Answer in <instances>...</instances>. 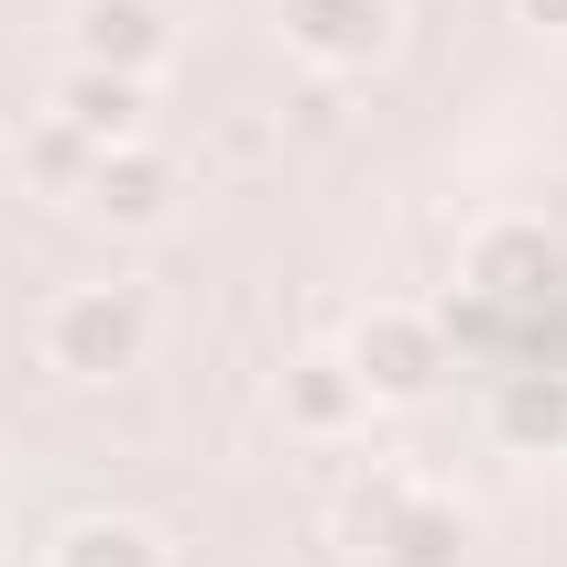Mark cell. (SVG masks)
<instances>
[{"mask_svg":"<svg viewBox=\"0 0 567 567\" xmlns=\"http://www.w3.org/2000/svg\"><path fill=\"white\" fill-rule=\"evenodd\" d=\"M33 360L55 371V382H121L153 360V295L132 274H99V284H66V295H44V317H33Z\"/></svg>","mask_w":567,"mask_h":567,"instance_id":"obj_1","label":"cell"},{"mask_svg":"<svg viewBox=\"0 0 567 567\" xmlns=\"http://www.w3.org/2000/svg\"><path fill=\"white\" fill-rule=\"evenodd\" d=\"M350 524H360L371 567H470V513L447 492H425V481H404V470H382L350 502Z\"/></svg>","mask_w":567,"mask_h":567,"instance_id":"obj_2","label":"cell"},{"mask_svg":"<svg viewBox=\"0 0 567 567\" xmlns=\"http://www.w3.org/2000/svg\"><path fill=\"white\" fill-rule=\"evenodd\" d=\"M339 360L360 371V393L371 404H425L436 393V371H447V328L425 317V306H360Z\"/></svg>","mask_w":567,"mask_h":567,"instance_id":"obj_3","label":"cell"},{"mask_svg":"<svg viewBox=\"0 0 567 567\" xmlns=\"http://www.w3.org/2000/svg\"><path fill=\"white\" fill-rule=\"evenodd\" d=\"M274 33H284V55L317 76H371L404 22H393V0H274Z\"/></svg>","mask_w":567,"mask_h":567,"instance_id":"obj_4","label":"cell"},{"mask_svg":"<svg viewBox=\"0 0 567 567\" xmlns=\"http://www.w3.org/2000/svg\"><path fill=\"white\" fill-rule=\"evenodd\" d=\"M66 66L164 76L175 66V11H164V0H76L66 11Z\"/></svg>","mask_w":567,"mask_h":567,"instance_id":"obj_5","label":"cell"},{"mask_svg":"<svg viewBox=\"0 0 567 567\" xmlns=\"http://www.w3.org/2000/svg\"><path fill=\"white\" fill-rule=\"evenodd\" d=\"M274 415H284V436H306V447H350L360 425H371V393H360V371L339 350H295L274 371Z\"/></svg>","mask_w":567,"mask_h":567,"instance_id":"obj_6","label":"cell"},{"mask_svg":"<svg viewBox=\"0 0 567 567\" xmlns=\"http://www.w3.org/2000/svg\"><path fill=\"white\" fill-rule=\"evenodd\" d=\"M175 164H164V142H121V153H87V175H76V208L99 218V229H164L175 218Z\"/></svg>","mask_w":567,"mask_h":567,"instance_id":"obj_7","label":"cell"},{"mask_svg":"<svg viewBox=\"0 0 567 567\" xmlns=\"http://www.w3.org/2000/svg\"><path fill=\"white\" fill-rule=\"evenodd\" d=\"M44 121H66L87 153H121V142H153V76H110V66H66L44 87Z\"/></svg>","mask_w":567,"mask_h":567,"instance_id":"obj_8","label":"cell"},{"mask_svg":"<svg viewBox=\"0 0 567 567\" xmlns=\"http://www.w3.org/2000/svg\"><path fill=\"white\" fill-rule=\"evenodd\" d=\"M44 567H175V546L142 513H76V524H55Z\"/></svg>","mask_w":567,"mask_h":567,"instance_id":"obj_9","label":"cell"},{"mask_svg":"<svg viewBox=\"0 0 567 567\" xmlns=\"http://www.w3.org/2000/svg\"><path fill=\"white\" fill-rule=\"evenodd\" d=\"M524 274H546V240H535V229H492V240L470 251V284H481V295H524Z\"/></svg>","mask_w":567,"mask_h":567,"instance_id":"obj_10","label":"cell"},{"mask_svg":"<svg viewBox=\"0 0 567 567\" xmlns=\"http://www.w3.org/2000/svg\"><path fill=\"white\" fill-rule=\"evenodd\" d=\"M502 436L513 447H567V393L557 382H513L502 393Z\"/></svg>","mask_w":567,"mask_h":567,"instance_id":"obj_11","label":"cell"},{"mask_svg":"<svg viewBox=\"0 0 567 567\" xmlns=\"http://www.w3.org/2000/svg\"><path fill=\"white\" fill-rule=\"evenodd\" d=\"M513 11H524L535 33H567V0H513Z\"/></svg>","mask_w":567,"mask_h":567,"instance_id":"obj_12","label":"cell"},{"mask_svg":"<svg viewBox=\"0 0 567 567\" xmlns=\"http://www.w3.org/2000/svg\"><path fill=\"white\" fill-rule=\"evenodd\" d=\"M0 567H44V557H0Z\"/></svg>","mask_w":567,"mask_h":567,"instance_id":"obj_13","label":"cell"},{"mask_svg":"<svg viewBox=\"0 0 567 567\" xmlns=\"http://www.w3.org/2000/svg\"><path fill=\"white\" fill-rule=\"evenodd\" d=\"M0 502H11V492H0Z\"/></svg>","mask_w":567,"mask_h":567,"instance_id":"obj_14","label":"cell"}]
</instances>
